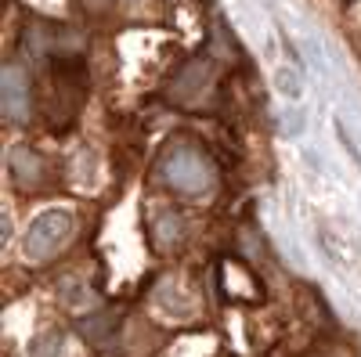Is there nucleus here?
Returning a JSON list of instances; mask_svg holds the SVG:
<instances>
[{
	"instance_id": "7ed1b4c3",
	"label": "nucleus",
	"mask_w": 361,
	"mask_h": 357,
	"mask_svg": "<svg viewBox=\"0 0 361 357\" xmlns=\"http://www.w3.org/2000/svg\"><path fill=\"white\" fill-rule=\"evenodd\" d=\"M209 87H214V62H209V58H192V62H185V65L170 76L166 98H170L173 105L192 108V105H199V101L206 98Z\"/></svg>"
},
{
	"instance_id": "20e7f679",
	"label": "nucleus",
	"mask_w": 361,
	"mask_h": 357,
	"mask_svg": "<svg viewBox=\"0 0 361 357\" xmlns=\"http://www.w3.org/2000/svg\"><path fill=\"white\" fill-rule=\"evenodd\" d=\"M0 105H4V119L8 123H25L33 115V83L29 73L15 62L4 65V83H0Z\"/></svg>"
},
{
	"instance_id": "f257e3e1",
	"label": "nucleus",
	"mask_w": 361,
	"mask_h": 357,
	"mask_svg": "<svg viewBox=\"0 0 361 357\" xmlns=\"http://www.w3.org/2000/svg\"><path fill=\"white\" fill-rule=\"evenodd\" d=\"M156 181L177 195H202L214 188L217 170H214V159L206 156L202 144H195L188 137H177L156 159Z\"/></svg>"
},
{
	"instance_id": "1a4fd4ad",
	"label": "nucleus",
	"mask_w": 361,
	"mask_h": 357,
	"mask_svg": "<svg viewBox=\"0 0 361 357\" xmlns=\"http://www.w3.org/2000/svg\"><path fill=\"white\" fill-rule=\"evenodd\" d=\"M275 83H279V91H282V94H289V98H296V94H300V76H296L293 69H279Z\"/></svg>"
},
{
	"instance_id": "39448f33",
	"label": "nucleus",
	"mask_w": 361,
	"mask_h": 357,
	"mask_svg": "<svg viewBox=\"0 0 361 357\" xmlns=\"http://www.w3.org/2000/svg\"><path fill=\"white\" fill-rule=\"evenodd\" d=\"M8 173L15 177V184L22 192H40L51 184V163L40 156L33 144H15L8 152Z\"/></svg>"
},
{
	"instance_id": "f03ea898",
	"label": "nucleus",
	"mask_w": 361,
	"mask_h": 357,
	"mask_svg": "<svg viewBox=\"0 0 361 357\" xmlns=\"http://www.w3.org/2000/svg\"><path fill=\"white\" fill-rule=\"evenodd\" d=\"M73 231H76L73 213H66V210H47V213H40L33 224H29L25 238H22L25 260H33V263L54 260L58 253L73 242Z\"/></svg>"
},
{
	"instance_id": "6e6552de",
	"label": "nucleus",
	"mask_w": 361,
	"mask_h": 357,
	"mask_svg": "<svg viewBox=\"0 0 361 357\" xmlns=\"http://www.w3.org/2000/svg\"><path fill=\"white\" fill-rule=\"evenodd\" d=\"M29 357H66V336L58 329L40 332L33 343H29Z\"/></svg>"
},
{
	"instance_id": "9d476101",
	"label": "nucleus",
	"mask_w": 361,
	"mask_h": 357,
	"mask_svg": "<svg viewBox=\"0 0 361 357\" xmlns=\"http://www.w3.org/2000/svg\"><path fill=\"white\" fill-rule=\"evenodd\" d=\"M318 357H322V353H318Z\"/></svg>"
},
{
	"instance_id": "423d86ee",
	"label": "nucleus",
	"mask_w": 361,
	"mask_h": 357,
	"mask_svg": "<svg viewBox=\"0 0 361 357\" xmlns=\"http://www.w3.org/2000/svg\"><path fill=\"white\" fill-rule=\"evenodd\" d=\"M180 242H185V217L177 210H156L148 220V246L159 256H170Z\"/></svg>"
},
{
	"instance_id": "0eeeda50",
	"label": "nucleus",
	"mask_w": 361,
	"mask_h": 357,
	"mask_svg": "<svg viewBox=\"0 0 361 357\" xmlns=\"http://www.w3.org/2000/svg\"><path fill=\"white\" fill-rule=\"evenodd\" d=\"M112 332H116V314H112V311L90 314V318L80 321V336H83L87 343H102V339L112 336Z\"/></svg>"
}]
</instances>
